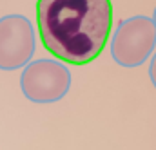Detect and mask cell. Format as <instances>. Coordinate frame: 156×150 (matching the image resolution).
<instances>
[{
    "mask_svg": "<svg viewBox=\"0 0 156 150\" xmlns=\"http://www.w3.org/2000/svg\"><path fill=\"white\" fill-rule=\"evenodd\" d=\"M44 47L60 62L85 65L100 56L113 29L111 0H37Z\"/></svg>",
    "mask_w": 156,
    "mask_h": 150,
    "instance_id": "cell-1",
    "label": "cell"
},
{
    "mask_svg": "<svg viewBox=\"0 0 156 150\" xmlns=\"http://www.w3.org/2000/svg\"><path fill=\"white\" fill-rule=\"evenodd\" d=\"M153 20H154V26H156V7H154V13H153Z\"/></svg>",
    "mask_w": 156,
    "mask_h": 150,
    "instance_id": "cell-6",
    "label": "cell"
},
{
    "mask_svg": "<svg viewBox=\"0 0 156 150\" xmlns=\"http://www.w3.org/2000/svg\"><path fill=\"white\" fill-rule=\"evenodd\" d=\"M156 47L154 20L144 15L125 18L111 36V56L118 65L133 69L149 60Z\"/></svg>",
    "mask_w": 156,
    "mask_h": 150,
    "instance_id": "cell-2",
    "label": "cell"
},
{
    "mask_svg": "<svg viewBox=\"0 0 156 150\" xmlns=\"http://www.w3.org/2000/svg\"><path fill=\"white\" fill-rule=\"evenodd\" d=\"M149 78H151V81H153V85L156 89V53L153 56V60H151V65H149Z\"/></svg>",
    "mask_w": 156,
    "mask_h": 150,
    "instance_id": "cell-5",
    "label": "cell"
},
{
    "mask_svg": "<svg viewBox=\"0 0 156 150\" xmlns=\"http://www.w3.org/2000/svg\"><path fill=\"white\" fill-rule=\"evenodd\" d=\"M20 89L33 103H55L69 92L71 73L58 60L40 58L24 67L20 74Z\"/></svg>",
    "mask_w": 156,
    "mask_h": 150,
    "instance_id": "cell-3",
    "label": "cell"
},
{
    "mask_svg": "<svg viewBox=\"0 0 156 150\" xmlns=\"http://www.w3.org/2000/svg\"><path fill=\"white\" fill-rule=\"evenodd\" d=\"M35 54V29L22 15L0 18V69L15 71L26 67Z\"/></svg>",
    "mask_w": 156,
    "mask_h": 150,
    "instance_id": "cell-4",
    "label": "cell"
}]
</instances>
